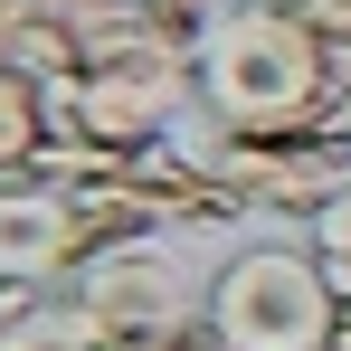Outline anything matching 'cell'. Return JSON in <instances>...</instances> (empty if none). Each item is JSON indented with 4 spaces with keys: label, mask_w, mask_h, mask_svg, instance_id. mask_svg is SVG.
<instances>
[{
    "label": "cell",
    "mask_w": 351,
    "mask_h": 351,
    "mask_svg": "<svg viewBox=\"0 0 351 351\" xmlns=\"http://www.w3.org/2000/svg\"><path fill=\"white\" fill-rule=\"evenodd\" d=\"M199 114L219 133H285V123H332L342 114L351 58L323 48L294 10L276 0H228L199 38Z\"/></svg>",
    "instance_id": "cell-1"
},
{
    "label": "cell",
    "mask_w": 351,
    "mask_h": 351,
    "mask_svg": "<svg viewBox=\"0 0 351 351\" xmlns=\"http://www.w3.org/2000/svg\"><path fill=\"white\" fill-rule=\"evenodd\" d=\"M209 323L228 332V351H332L342 285L323 276L313 247L256 237V247H237L209 276Z\"/></svg>",
    "instance_id": "cell-2"
},
{
    "label": "cell",
    "mask_w": 351,
    "mask_h": 351,
    "mask_svg": "<svg viewBox=\"0 0 351 351\" xmlns=\"http://www.w3.org/2000/svg\"><path fill=\"white\" fill-rule=\"evenodd\" d=\"M58 95V133L66 143H95V152H143V143H171L180 114L199 105V66L190 48L171 38H152V48H133V58H95L76 66Z\"/></svg>",
    "instance_id": "cell-3"
},
{
    "label": "cell",
    "mask_w": 351,
    "mask_h": 351,
    "mask_svg": "<svg viewBox=\"0 0 351 351\" xmlns=\"http://www.w3.org/2000/svg\"><path fill=\"white\" fill-rule=\"evenodd\" d=\"M209 171L247 199V219H313L351 190V123H285V133H219L209 123Z\"/></svg>",
    "instance_id": "cell-4"
},
{
    "label": "cell",
    "mask_w": 351,
    "mask_h": 351,
    "mask_svg": "<svg viewBox=\"0 0 351 351\" xmlns=\"http://www.w3.org/2000/svg\"><path fill=\"white\" fill-rule=\"evenodd\" d=\"M76 294L95 304L105 351H143L152 332H171V323H199V313H209V285L180 266V247H171V237L95 247V256L76 266Z\"/></svg>",
    "instance_id": "cell-5"
},
{
    "label": "cell",
    "mask_w": 351,
    "mask_h": 351,
    "mask_svg": "<svg viewBox=\"0 0 351 351\" xmlns=\"http://www.w3.org/2000/svg\"><path fill=\"white\" fill-rule=\"evenodd\" d=\"M95 256V237L76 219V190L58 180H0V276L19 285H76V266Z\"/></svg>",
    "instance_id": "cell-6"
},
{
    "label": "cell",
    "mask_w": 351,
    "mask_h": 351,
    "mask_svg": "<svg viewBox=\"0 0 351 351\" xmlns=\"http://www.w3.org/2000/svg\"><path fill=\"white\" fill-rule=\"evenodd\" d=\"M0 351H105V323L76 285H29L19 313L0 323Z\"/></svg>",
    "instance_id": "cell-7"
},
{
    "label": "cell",
    "mask_w": 351,
    "mask_h": 351,
    "mask_svg": "<svg viewBox=\"0 0 351 351\" xmlns=\"http://www.w3.org/2000/svg\"><path fill=\"white\" fill-rule=\"evenodd\" d=\"M48 143H58V95L38 76H10L0 66V180H29Z\"/></svg>",
    "instance_id": "cell-8"
},
{
    "label": "cell",
    "mask_w": 351,
    "mask_h": 351,
    "mask_svg": "<svg viewBox=\"0 0 351 351\" xmlns=\"http://www.w3.org/2000/svg\"><path fill=\"white\" fill-rule=\"evenodd\" d=\"M304 247H313V256H323V276L351 294V190L332 199V209H313V219H304Z\"/></svg>",
    "instance_id": "cell-9"
},
{
    "label": "cell",
    "mask_w": 351,
    "mask_h": 351,
    "mask_svg": "<svg viewBox=\"0 0 351 351\" xmlns=\"http://www.w3.org/2000/svg\"><path fill=\"white\" fill-rule=\"evenodd\" d=\"M276 10H294L323 48H342V58H351V0H276Z\"/></svg>",
    "instance_id": "cell-10"
},
{
    "label": "cell",
    "mask_w": 351,
    "mask_h": 351,
    "mask_svg": "<svg viewBox=\"0 0 351 351\" xmlns=\"http://www.w3.org/2000/svg\"><path fill=\"white\" fill-rule=\"evenodd\" d=\"M332 351H351V294H342V323H332Z\"/></svg>",
    "instance_id": "cell-11"
},
{
    "label": "cell",
    "mask_w": 351,
    "mask_h": 351,
    "mask_svg": "<svg viewBox=\"0 0 351 351\" xmlns=\"http://www.w3.org/2000/svg\"><path fill=\"white\" fill-rule=\"evenodd\" d=\"M342 123H351V76H342Z\"/></svg>",
    "instance_id": "cell-12"
}]
</instances>
